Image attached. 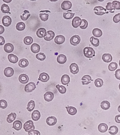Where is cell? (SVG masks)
I'll return each instance as SVG.
<instances>
[{"mask_svg":"<svg viewBox=\"0 0 120 135\" xmlns=\"http://www.w3.org/2000/svg\"><path fill=\"white\" fill-rule=\"evenodd\" d=\"M82 82L83 85H88L91 82V81H93L91 76L89 75H85L83 76L82 78Z\"/></svg>","mask_w":120,"mask_h":135,"instance_id":"cell-22","label":"cell"},{"mask_svg":"<svg viewBox=\"0 0 120 135\" xmlns=\"http://www.w3.org/2000/svg\"><path fill=\"white\" fill-rule=\"evenodd\" d=\"M92 34L96 37H100L102 35V32L100 29L95 28L93 30Z\"/></svg>","mask_w":120,"mask_h":135,"instance_id":"cell-34","label":"cell"},{"mask_svg":"<svg viewBox=\"0 0 120 135\" xmlns=\"http://www.w3.org/2000/svg\"><path fill=\"white\" fill-rule=\"evenodd\" d=\"M35 106V102L33 100H31L30 101L28 104L27 109L28 111L29 112H31L33 110Z\"/></svg>","mask_w":120,"mask_h":135,"instance_id":"cell-38","label":"cell"},{"mask_svg":"<svg viewBox=\"0 0 120 135\" xmlns=\"http://www.w3.org/2000/svg\"><path fill=\"white\" fill-rule=\"evenodd\" d=\"M102 59L104 62L106 63L110 62L112 60V56L110 54L105 53L102 55Z\"/></svg>","mask_w":120,"mask_h":135,"instance_id":"cell-25","label":"cell"},{"mask_svg":"<svg viewBox=\"0 0 120 135\" xmlns=\"http://www.w3.org/2000/svg\"><path fill=\"white\" fill-rule=\"evenodd\" d=\"M2 24L4 26L8 27L11 25L12 23V19L8 16H5L2 19Z\"/></svg>","mask_w":120,"mask_h":135,"instance_id":"cell-8","label":"cell"},{"mask_svg":"<svg viewBox=\"0 0 120 135\" xmlns=\"http://www.w3.org/2000/svg\"><path fill=\"white\" fill-rule=\"evenodd\" d=\"M56 87L60 93L63 94L66 93L67 89L65 87L63 86H60L59 84L57 85Z\"/></svg>","mask_w":120,"mask_h":135,"instance_id":"cell-43","label":"cell"},{"mask_svg":"<svg viewBox=\"0 0 120 135\" xmlns=\"http://www.w3.org/2000/svg\"><path fill=\"white\" fill-rule=\"evenodd\" d=\"M72 7V3L69 0H65L61 4V8L62 9L67 10L70 9Z\"/></svg>","mask_w":120,"mask_h":135,"instance_id":"cell-9","label":"cell"},{"mask_svg":"<svg viewBox=\"0 0 120 135\" xmlns=\"http://www.w3.org/2000/svg\"><path fill=\"white\" fill-rule=\"evenodd\" d=\"M67 60V57L64 54H60L57 58V61L60 64H64L66 62Z\"/></svg>","mask_w":120,"mask_h":135,"instance_id":"cell-20","label":"cell"},{"mask_svg":"<svg viewBox=\"0 0 120 135\" xmlns=\"http://www.w3.org/2000/svg\"><path fill=\"white\" fill-rule=\"evenodd\" d=\"M69 68L71 73L73 74H77L79 72V67L76 63H72L69 66Z\"/></svg>","mask_w":120,"mask_h":135,"instance_id":"cell-15","label":"cell"},{"mask_svg":"<svg viewBox=\"0 0 120 135\" xmlns=\"http://www.w3.org/2000/svg\"><path fill=\"white\" fill-rule=\"evenodd\" d=\"M4 48L5 52L10 53L13 52L14 49V46L11 43H7L5 45Z\"/></svg>","mask_w":120,"mask_h":135,"instance_id":"cell-18","label":"cell"},{"mask_svg":"<svg viewBox=\"0 0 120 135\" xmlns=\"http://www.w3.org/2000/svg\"><path fill=\"white\" fill-rule=\"evenodd\" d=\"M50 77L48 74L42 73L39 75V80L42 82H46L49 80Z\"/></svg>","mask_w":120,"mask_h":135,"instance_id":"cell-17","label":"cell"},{"mask_svg":"<svg viewBox=\"0 0 120 135\" xmlns=\"http://www.w3.org/2000/svg\"><path fill=\"white\" fill-rule=\"evenodd\" d=\"M5 43V40L2 36H0V45H3Z\"/></svg>","mask_w":120,"mask_h":135,"instance_id":"cell-53","label":"cell"},{"mask_svg":"<svg viewBox=\"0 0 120 135\" xmlns=\"http://www.w3.org/2000/svg\"><path fill=\"white\" fill-rule=\"evenodd\" d=\"M57 120L56 117L52 116L48 117L46 119V122L47 124L49 126H53L56 124Z\"/></svg>","mask_w":120,"mask_h":135,"instance_id":"cell-10","label":"cell"},{"mask_svg":"<svg viewBox=\"0 0 120 135\" xmlns=\"http://www.w3.org/2000/svg\"><path fill=\"white\" fill-rule=\"evenodd\" d=\"M17 115L15 113H11L8 116L7 121L9 123H12L16 118Z\"/></svg>","mask_w":120,"mask_h":135,"instance_id":"cell-35","label":"cell"},{"mask_svg":"<svg viewBox=\"0 0 120 135\" xmlns=\"http://www.w3.org/2000/svg\"><path fill=\"white\" fill-rule=\"evenodd\" d=\"M81 38L78 35H75L73 36L70 39V42L72 45L76 46L80 43Z\"/></svg>","mask_w":120,"mask_h":135,"instance_id":"cell-6","label":"cell"},{"mask_svg":"<svg viewBox=\"0 0 120 135\" xmlns=\"http://www.w3.org/2000/svg\"><path fill=\"white\" fill-rule=\"evenodd\" d=\"M8 106V103L6 100L4 99L0 100V108L2 109H5Z\"/></svg>","mask_w":120,"mask_h":135,"instance_id":"cell-49","label":"cell"},{"mask_svg":"<svg viewBox=\"0 0 120 135\" xmlns=\"http://www.w3.org/2000/svg\"><path fill=\"white\" fill-rule=\"evenodd\" d=\"M31 16L30 12L28 10H25L21 15V18L23 21H26Z\"/></svg>","mask_w":120,"mask_h":135,"instance_id":"cell-31","label":"cell"},{"mask_svg":"<svg viewBox=\"0 0 120 135\" xmlns=\"http://www.w3.org/2000/svg\"><path fill=\"white\" fill-rule=\"evenodd\" d=\"M93 10L95 11V13L99 16H102L105 13H109V12L107 11L106 9L102 6H96L94 8Z\"/></svg>","mask_w":120,"mask_h":135,"instance_id":"cell-2","label":"cell"},{"mask_svg":"<svg viewBox=\"0 0 120 135\" xmlns=\"http://www.w3.org/2000/svg\"><path fill=\"white\" fill-rule=\"evenodd\" d=\"M119 89H120V85H119Z\"/></svg>","mask_w":120,"mask_h":135,"instance_id":"cell-58","label":"cell"},{"mask_svg":"<svg viewBox=\"0 0 120 135\" xmlns=\"http://www.w3.org/2000/svg\"><path fill=\"white\" fill-rule=\"evenodd\" d=\"M1 10L2 11V12L4 13H9V11H10L9 7L8 5L6 4H3L1 5Z\"/></svg>","mask_w":120,"mask_h":135,"instance_id":"cell-39","label":"cell"},{"mask_svg":"<svg viewBox=\"0 0 120 135\" xmlns=\"http://www.w3.org/2000/svg\"><path fill=\"white\" fill-rule=\"evenodd\" d=\"M36 88L35 83L33 82H31L26 85L25 87V91L27 93H30L34 90Z\"/></svg>","mask_w":120,"mask_h":135,"instance_id":"cell-5","label":"cell"},{"mask_svg":"<svg viewBox=\"0 0 120 135\" xmlns=\"http://www.w3.org/2000/svg\"><path fill=\"white\" fill-rule=\"evenodd\" d=\"M4 73L6 77H11L14 75V70L12 67H7L4 70Z\"/></svg>","mask_w":120,"mask_h":135,"instance_id":"cell-14","label":"cell"},{"mask_svg":"<svg viewBox=\"0 0 120 135\" xmlns=\"http://www.w3.org/2000/svg\"><path fill=\"white\" fill-rule=\"evenodd\" d=\"M22 127V123L21 121L19 120H16L14 121L13 124V128H14V129L16 131H20Z\"/></svg>","mask_w":120,"mask_h":135,"instance_id":"cell-24","label":"cell"},{"mask_svg":"<svg viewBox=\"0 0 120 135\" xmlns=\"http://www.w3.org/2000/svg\"><path fill=\"white\" fill-rule=\"evenodd\" d=\"M55 35V33L54 31L49 30L47 31V35L44 38V39L47 41H50L54 38Z\"/></svg>","mask_w":120,"mask_h":135,"instance_id":"cell-19","label":"cell"},{"mask_svg":"<svg viewBox=\"0 0 120 135\" xmlns=\"http://www.w3.org/2000/svg\"><path fill=\"white\" fill-rule=\"evenodd\" d=\"M18 79L21 83L23 84H26L28 82L29 77L28 75L25 74H22L19 76Z\"/></svg>","mask_w":120,"mask_h":135,"instance_id":"cell-16","label":"cell"},{"mask_svg":"<svg viewBox=\"0 0 120 135\" xmlns=\"http://www.w3.org/2000/svg\"><path fill=\"white\" fill-rule=\"evenodd\" d=\"M24 129L26 132H28L31 129L35 130V127L33 122L32 120H30L26 121L24 124Z\"/></svg>","mask_w":120,"mask_h":135,"instance_id":"cell-3","label":"cell"},{"mask_svg":"<svg viewBox=\"0 0 120 135\" xmlns=\"http://www.w3.org/2000/svg\"><path fill=\"white\" fill-rule=\"evenodd\" d=\"M65 108L68 114L71 115H74L77 113V110L76 108L73 106L66 107Z\"/></svg>","mask_w":120,"mask_h":135,"instance_id":"cell-30","label":"cell"},{"mask_svg":"<svg viewBox=\"0 0 120 135\" xmlns=\"http://www.w3.org/2000/svg\"><path fill=\"white\" fill-rule=\"evenodd\" d=\"M54 96L53 93L51 91H48L44 94V99L47 102H50L53 100Z\"/></svg>","mask_w":120,"mask_h":135,"instance_id":"cell-12","label":"cell"},{"mask_svg":"<svg viewBox=\"0 0 120 135\" xmlns=\"http://www.w3.org/2000/svg\"><path fill=\"white\" fill-rule=\"evenodd\" d=\"M31 50L32 52L34 53H39L40 50V47L38 44L33 43L31 46Z\"/></svg>","mask_w":120,"mask_h":135,"instance_id":"cell-26","label":"cell"},{"mask_svg":"<svg viewBox=\"0 0 120 135\" xmlns=\"http://www.w3.org/2000/svg\"><path fill=\"white\" fill-rule=\"evenodd\" d=\"M101 107L104 110H108L110 107V104L107 100H104L101 103Z\"/></svg>","mask_w":120,"mask_h":135,"instance_id":"cell-36","label":"cell"},{"mask_svg":"<svg viewBox=\"0 0 120 135\" xmlns=\"http://www.w3.org/2000/svg\"><path fill=\"white\" fill-rule=\"evenodd\" d=\"M108 125L105 123L100 124L98 127L99 131L102 133L106 132L108 130Z\"/></svg>","mask_w":120,"mask_h":135,"instance_id":"cell-28","label":"cell"},{"mask_svg":"<svg viewBox=\"0 0 120 135\" xmlns=\"http://www.w3.org/2000/svg\"><path fill=\"white\" fill-rule=\"evenodd\" d=\"M24 43L26 45H30L33 42V39L31 37L27 36L25 37L24 40Z\"/></svg>","mask_w":120,"mask_h":135,"instance_id":"cell-41","label":"cell"},{"mask_svg":"<svg viewBox=\"0 0 120 135\" xmlns=\"http://www.w3.org/2000/svg\"><path fill=\"white\" fill-rule=\"evenodd\" d=\"M29 135H40V133L39 131L31 129L28 132Z\"/></svg>","mask_w":120,"mask_h":135,"instance_id":"cell-50","label":"cell"},{"mask_svg":"<svg viewBox=\"0 0 120 135\" xmlns=\"http://www.w3.org/2000/svg\"><path fill=\"white\" fill-rule=\"evenodd\" d=\"M29 62L27 59L23 58L20 59L18 63V65L21 68H25L28 66Z\"/></svg>","mask_w":120,"mask_h":135,"instance_id":"cell-32","label":"cell"},{"mask_svg":"<svg viewBox=\"0 0 120 135\" xmlns=\"http://www.w3.org/2000/svg\"><path fill=\"white\" fill-rule=\"evenodd\" d=\"M85 56L88 58H92L95 56V52L93 48L91 47H86L83 50Z\"/></svg>","mask_w":120,"mask_h":135,"instance_id":"cell-1","label":"cell"},{"mask_svg":"<svg viewBox=\"0 0 120 135\" xmlns=\"http://www.w3.org/2000/svg\"><path fill=\"white\" fill-rule=\"evenodd\" d=\"M25 28L26 25L25 23L22 22H18L16 26V28L18 31H23L25 29Z\"/></svg>","mask_w":120,"mask_h":135,"instance_id":"cell-40","label":"cell"},{"mask_svg":"<svg viewBox=\"0 0 120 135\" xmlns=\"http://www.w3.org/2000/svg\"><path fill=\"white\" fill-rule=\"evenodd\" d=\"M41 117L40 113L37 110L33 111L32 113L31 118L33 121H37L39 120Z\"/></svg>","mask_w":120,"mask_h":135,"instance_id":"cell-21","label":"cell"},{"mask_svg":"<svg viewBox=\"0 0 120 135\" xmlns=\"http://www.w3.org/2000/svg\"><path fill=\"white\" fill-rule=\"evenodd\" d=\"M72 25L74 28H77L80 26L82 24V20L78 16L74 17L72 21Z\"/></svg>","mask_w":120,"mask_h":135,"instance_id":"cell-7","label":"cell"},{"mask_svg":"<svg viewBox=\"0 0 120 135\" xmlns=\"http://www.w3.org/2000/svg\"><path fill=\"white\" fill-rule=\"evenodd\" d=\"M4 28L3 27V26L0 25V34H2L4 31Z\"/></svg>","mask_w":120,"mask_h":135,"instance_id":"cell-55","label":"cell"},{"mask_svg":"<svg viewBox=\"0 0 120 135\" xmlns=\"http://www.w3.org/2000/svg\"><path fill=\"white\" fill-rule=\"evenodd\" d=\"M70 78L69 76L68 75H64L62 76L61 79V83L64 85H66L68 84L70 82Z\"/></svg>","mask_w":120,"mask_h":135,"instance_id":"cell-27","label":"cell"},{"mask_svg":"<svg viewBox=\"0 0 120 135\" xmlns=\"http://www.w3.org/2000/svg\"><path fill=\"white\" fill-rule=\"evenodd\" d=\"M8 59L10 62L16 63L18 61V58L17 56L13 54H9L8 55Z\"/></svg>","mask_w":120,"mask_h":135,"instance_id":"cell-29","label":"cell"},{"mask_svg":"<svg viewBox=\"0 0 120 135\" xmlns=\"http://www.w3.org/2000/svg\"><path fill=\"white\" fill-rule=\"evenodd\" d=\"M74 13L72 12V10H68L63 14V17L66 20H70L74 17Z\"/></svg>","mask_w":120,"mask_h":135,"instance_id":"cell-23","label":"cell"},{"mask_svg":"<svg viewBox=\"0 0 120 135\" xmlns=\"http://www.w3.org/2000/svg\"><path fill=\"white\" fill-rule=\"evenodd\" d=\"M36 35L39 38L45 37L47 35L46 29L44 28H40L36 32Z\"/></svg>","mask_w":120,"mask_h":135,"instance_id":"cell-11","label":"cell"},{"mask_svg":"<svg viewBox=\"0 0 120 135\" xmlns=\"http://www.w3.org/2000/svg\"><path fill=\"white\" fill-rule=\"evenodd\" d=\"M118 110L119 112H120V105L119 107H118Z\"/></svg>","mask_w":120,"mask_h":135,"instance_id":"cell-57","label":"cell"},{"mask_svg":"<svg viewBox=\"0 0 120 135\" xmlns=\"http://www.w3.org/2000/svg\"><path fill=\"white\" fill-rule=\"evenodd\" d=\"M115 120L118 123H120V115H118L115 117Z\"/></svg>","mask_w":120,"mask_h":135,"instance_id":"cell-54","label":"cell"},{"mask_svg":"<svg viewBox=\"0 0 120 135\" xmlns=\"http://www.w3.org/2000/svg\"><path fill=\"white\" fill-rule=\"evenodd\" d=\"M3 1H5V2H7V3H10L11 1H12V0H4Z\"/></svg>","mask_w":120,"mask_h":135,"instance_id":"cell-56","label":"cell"},{"mask_svg":"<svg viewBox=\"0 0 120 135\" xmlns=\"http://www.w3.org/2000/svg\"><path fill=\"white\" fill-rule=\"evenodd\" d=\"M50 11L49 10H41L40 12L39 16L41 20L46 21L48 20Z\"/></svg>","mask_w":120,"mask_h":135,"instance_id":"cell-4","label":"cell"},{"mask_svg":"<svg viewBox=\"0 0 120 135\" xmlns=\"http://www.w3.org/2000/svg\"><path fill=\"white\" fill-rule=\"evenodd\" d=\"M118 132V129L116 126H111L109 129V133L111 135H116Z\"/></svg>","mask_w":120,"mask_h":135,"instance_id":"cell-37","label":"cell"},{"mask_svg":"<svg viewBox=\"0 0 120 135\" xmlns=\"http://www.w3.org/2000/svg\"><path fill=\"white\" fill-rule=\"evenodd\" d=\"M115 77L117 79L120 80V69L117 70L115 73Z\"/></svg>","mask_w":120,"mask_h":135,"instance_id":"cell-52","label":"cell"},{"mask_svg":"<svg viewBox=\"0 0 120 135\" xmlns=\"http://www.w3.org/2000/svg\"><path fill=\"white\" fill-rule=\"evenodd\" d=\"M82 24L80 26V28L82 29H86L88 26V23L87 20L85 19L82 20Z\"/></svg>","mask_w":120,"mask_h":135,"instance_id":"cell-48","label":"cell"},{"mask_svg":"<svg viewBox=\"0 0 120 135\" xmlns=\"http://www.w3.org/2000/svg\"><path fill=\"white\" fill-rule=\"evenodd\" d=\"M36 58L38 60L41 61H43L46 58V55L42 53H40L36 55Z\"/></svg>","mask_w":120,"mask_h":135,"instance_id":"cell-46","label":"cell"},{"mask_svg":"<svg viewBox=\"0 0 120 135\" xmlns=\"http://www.w3.org/2000/svg\"></svg>","mask_w":120,"mask_h":135,"instance_id":"cell-61","label":"cell"},{"mask_svg":"<svg viewBox=\"0 0 120 135\" xmlns=\"http://www.w3.org/2000/svg\"><path fill=\"white\" fill-rule=\"evenodd\" d=\"M90 42L92 45L95 47H97L100 45V41L99 39L95 38L93 36L90 38Z\"/></svg>","mask_w":120,"mask_h":135,"instance_id":"cell-33","label":"cell"},{"mask_svg":"<svg viewBox=\"0 0 120 135\" xmlns=\"http://www.w3.org/2000/svg\"><path fill=\"white\" fill-rule=\"evenodd\" d=\"M113 21L115 23H118L120 21V13L116 14L114 16L113 18Z\"/></svg>","mask_w":120,"mask_h":135,"instance_id":"cell-51","label":"cell"},{"mask_svg":"<svg viewBox=\"0 0 120 135\" xmlns=\"http://www.w3.org/2000/svg\"><path fill=\"white\" fill-rule=\"evenodd\" d=\"M106 10H109L110 12L112 13L114 12L115 9L113 8L112 3L111 2L108 3L107 4V5H106Z\"/></svg>","mask_w":120,"mask_h":135,"instance_id":"cell-45","label":"cell"},{"mask_svg":"<svg viewBox=\"0 0 120 135\" xmlns=\"http://www.w3.org/2000/svg\"><path fill=\"white\" fill-rule=\"evenodd\" d=\"M95 86L97 88L101 87L104 84L103 80L101 79L97 78L96 79L94 82Z\"/></svg>","mask_w":120,"mask_h":135,"instance_id":"cell-44","label":"cell"},{"mask_svg":"<svg viewBox=\"0 0 120 135\" xmlns=\"http://www.w3.org/2000/svg\"><path fill=\"white\" fill-rule=\"evenodd\" d=\"M65 40V38L63 35H58L54 39V42L57 45H60L63 44Z\"/></svg>","mask_w":120,"mask_h":135,"instance_id":"cell-13","label":"cell"},{"mask_svg":"<svg viewBox=\"0 0 120 135\" xmlns=\"http://www.w3.org/2000/svg\"></svg>","mask_w":120,"mask_h":135,"instance_id":"cell-60","label":"cell"},{"mask_svg":"<svg viewBox=\"0 0 120 135\" xmlns=\"http://www.w3.org/2000/svg\"><path fill=\"white\" fill-rule=\"evenodd\" d=\"M118 65L117 63L113 62L109 65L108 69L111 71H114L117 69Z\"/></svg>","mask_w":120,"mask_h":135,"instance_id":"cell-42","label":"cell"},{"mask_svg":"<svg viewBox=\"0 0 120 135\" xmlns=\"http://www.w3.org/2000/svg\"><path fill=\"white\" fill-rule=\"evenodd\" d=\"M119 65H120V61H119Z\"/></svg>","mask_w":120,"mask_h":135,"instance_id":"cell-59","label":"cell"},{"mask_svg":"<svg viewBox=\"0 0 120 135\" xmlns=\"http://www.w3.org/2000/svg\"><path fill=\"white\" fill-rule=\"evenodd\" d=\"M113 6L115 9L120 10V2L118 1L115 0L112 3Z\"/></svg>","mask_w":120,"mask_h":135,"instance_id":"cell-47","label":"cell"}]
</instances>
